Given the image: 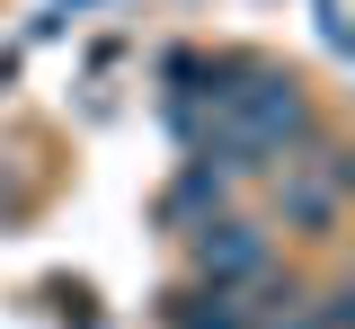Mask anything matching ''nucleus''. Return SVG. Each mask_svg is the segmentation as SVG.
Instances as JSON below:
<instances>
[{
    "label": "nucleus",
    "mask_w": 355,
    "mask_h": 329,
    "mask_svg": "<svg viewBox=\"0 0 355 329\" xmlns=\"http://www.w3.org/2000/svg\"><path fill=\"white\" fill-rule=\"evenodd\" d=\"M320 134L311 90L293 71H249L240 62V90H214V160L222 169H266L284 151H302Z\"/></svg>",
    "instance_id": "obj_1"
},
{
    "label": "nucleus",
    "mask_w": 355,
    "mask_h": 329,
    "mask_svg": "<svg viewBox=\"0 0 355 329\" xmlns=\"http://www.w3.org/2000/svg\"><path fill=\"white\" fill-rule=\"evenodd\" d=\"M266 232L258 223H231V214H205L196 223V276L205 285H222V294H240V285H258L266 276Z\"/></svg>",
    "instance_id": "obj_2"
},
{
    "label": "nucleus",
    "mask_w": 355,
    "mask_h": 329,
    "mask_svg": "<svg viewBox=\"0 0 355 329\" xmlns=\"http://www.w3.org/2000/svg\"><path fill=\"white\" fill-rule=\"evenodd\" d=\"M169 329H249V321H240V294L214 285V294H178V303H169Z\"/></svg>",
    "instance_id": "obj_3"
},
{
    "label": "nucleus",
    "mask_w": 355,
    "mask_h": 329,
    "mask_svg": "<svg viewBox=\"0 0 355 329\" xmlns=\"http://www.w3.org/2000/svg\"><path fill=\"white\" fill-rule=\"evenodd\" d=\"M214 196H222V169H214V160H196V169L169 187V214H196V205H214Z\"/></svg>",
    "instance_id": "obj_4"
}]
</instances>
